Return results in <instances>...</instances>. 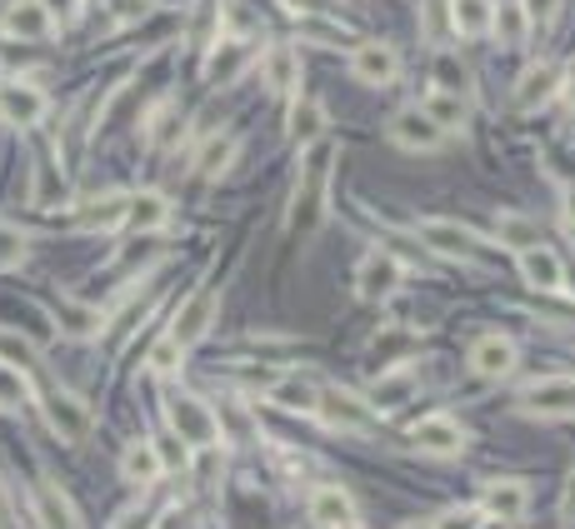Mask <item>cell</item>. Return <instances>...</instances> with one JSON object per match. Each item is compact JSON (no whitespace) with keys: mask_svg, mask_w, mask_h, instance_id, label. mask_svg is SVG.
<instances>
[{"mask_svg":"<svg viewBox=\"0 0 575 529\" xmlns=\"http://www.w3.org/2000/svg\"><path fill=\"white\" fill-rule=\"evenodd\" d=\"M215 425H221V439H225V429H231V439H255V425H251V409L241 405V399H225L221 409H215Z\"/></svg>","mask_w":575,"mask_h":529,"instance_id":"36","label":"cell"},{"mask_svg":"<svg viewBox=\"0 0 575 529\" xmlns=\"http://www.w3.org/2000/svg\"><path fill=\"white\" fill-rule=\"evenodd\" d=\"M261 55V45H251V40H221V45L205 55V80H215V85H231L235 75H241L251 60Z\"/></svg>","mask_w":575,"mask_h":529,"instance_id":"17","label":"cell"},{"mask_svg":"<svg viewBox=\"0 0 575 529\" xmlns=\"http://www.w3.org/2000/svg\"><path fill=\"white\" fill-rule=\"evenodd\" d=\"M41 415L65 445H81V439L91 435V409H85V399L71 395V389H51V395L41 399Z\"/></svg>","mask_w":575,"mask_h":529,"instance_id":"4","label":"cell"},{"mask_svg":"<svg viewBox=\"0 0 575 529\" xmlns=\"http://www.w3.org/2000/svg\"><path fill=\"white\" fill-rule=\"evenodd\" d=\"M351 75L361 80V85H395L401 55H395L391 40H361V45L351 50Z\"/></svg>","mask_w":575,"mask_h":529,"instance_id":"8","label":"cell"},{"mask_svg":"<svg viewBox=\"0 0 575 529\" xmlns=\"http://www.w3.org/2000/svg\"><path fill=\"white\" fill-rule=\"evenodd\" d=\"M411 395H415V369L411 365H391V369H381V375L371 379L365 405H371L375 415H385V409H401Z\"/></svg>","mask_w":575,"mask_h":529,"instance_id":"14","label":"cell"},{"mask_svg":"<svg viewBox=\"0 0 575 529\" xmlns=\"http://www.w3.org/2000/svg\"><path fill=\"white\" fill-rule=\"evenodd\" d=\"M415 110H421V115L431 120L441 135H451V130H465V120H471V100H465V95H451V90H425V100H421Z\"/></svg>","mask_w":575,"mask_h":529,"instance_id":"18","label":"cell"},{"mask_svg":"<svg viewBox=\"0 0 575 529\" xmlns=\"http://www.w3.org/2000/svg\"><path fill=\"white\" fill-rule=\"evenodd\" d=\"M31 505H36V519H41V529H81V519H75V505H71V499H65L56 485H36Z\"/></svg>","mask_w":575,"mask_h":529,"instance_id":"25","label":"cell"},{"mask_svg":"<svg viewBox=\"0 0 575 529\" xmlns=\"http://www.w3.org/2000/svg\"><path fill=\"white\" fill-rule=\"evenodd\" d=\"M26 250H31V245H26L21 230H16L11 220H0V269H16L26 260Z\"/></svg>","mask_w":575,"mask_h":529,"instance_id":"39","label":"cell"},{"mask_svg":"<svg viewBox=\"0 0 575 529\" xmlns=\"http://www.w3.org/2000/svg\"><path fill=\"white\" fill-rule=\"evenodd\" d=\"M36 359V349H31V339H21V335H0V365H11V369H26Z\"/></svg>","mask_w":575,"mask_h":529,"instance_id":"42","label":"cell"},{"mask_svg":"<svg viewBox=\"0 0 575 529\" xmlns=\"http://www.w3.org/2000/svg\"><path fill=\"white\" fill-rule=\"evenodd\" d=\"M491 30L501 35V45H525V30H531V26H525L521 6L511 0V6H501V10L491 16Z\"/></svg>","mask_w":575,"mask_h":529,"instance_id":"38","label":"cell"},{"mask_svg":"<svg viewBox=\"0 0 575 529\" xmlns=\"http://www.w3.org/2000/svg\"><path fill=\"white\" fill-rule=\"evenodd\" d=\"M215 315H221V289L201 285L181 309H175V319H171V329H165V335H171L181 349H191V345H201V339L211 335Z\"/></svg>","mask_w":575,"mask_h":529,"instance_id":"3","label":"cell"},{"mask_svg":"<svg viewBox=\"0 0 575 529\" xmlns=\"http://www.w3.org/2000/svg\"><path fill=\"white\" fill-rule=\"evenodd\" d=\"M561 65H551V60H535L531 70H525L521 80H515V110L521 115H531V110H541V105H551L555 95H561Z\"/></svg>","mask_w":575,"mask_h":529,"instance_id":"11","label":"cell"},{"mask_svg":"<svg viewBox=\"0 0 575 529\" xmlns=\"http://www.w3.org/2000/svg\"><path fill=\"white\" fill-rule=\"evenodd\" d=\"M165 220H171V200H165L161 190L131 195V210H125V225L131 230H165Z\"/></svg>","mask_w":575,"mask_h":529,"instance_id":"30","label":"cell"},{"mask_svg":"<svg viewBox=\"0 0 575 529\" xmlns=\"http://www.w3.org/2000/svg\"><path fill=\"white\" fill-rule=\"evenodd\" d=\"M415 235L425 240V245L435 250V255H445V260H475V235L465 225H455V220H421V225H415Z\"/></svg>","mask_w":575,"mask_h":529,"instance_id":"12","label":"cell"},{"mask_svg":"<svg viewBox=\"0 0 575 529\" xmlns=\"http://www.w3.org/2000/svg\"><path fill=\"white\" fill-rule=\"evenodd\" d=\"M481 529H511L505 519H481Z\"/></svg>","mask_w":575,"mask_h":529,"instance_id":"52","label":"cell"},{"mask_svg":"<svg viewBox=\"0 0 575 529\" xmlns=\"http://www.w3.org/2000/svg\"><path fill=\"white\" fill-rule=\"evenodd\" d=\"M395 289H401V260L385 255V250H371V255L355 265V295H361L365 305H381Z\"/></svg>","mask_w":575,"mask_h":529,"instance_id":"5","label":"cell"},{"mask_svg":"<svg viewBox=\"0 0 575 529\" xmlns=\"http://www.w3.org/2000/svg\"><path fill=\"white\" fill-rule=\"evenodd\" d=\"M275 409H291V415H315L321 409V385L311 375H281L271 389H265Z\"/></svg>","mask_w":575,"mask_h":529,"instance_id":"16","label":"cell"},{"mask_svg":"<svg viewBox=\"0 0 575 529\" xmlns=\"http://www.w3.org/2000/svg\"><path fill=\"white\" fill-rule=\"evenodd\" d=\"M26 375L21 369H11V365H0V405H26Z\"/></svg>","mask_w":575,"mask_h":529,"instance_id":"45","label":"cell"},{"mask_svg":"<svg viewBox=\"0 0 575 529\" xmlns=\"http://www.w3.org/2000/svg\"><path fill=\"white\" fill-rule=\"evenodd\" d=\"M431 529H481V509H471V505H451V509H441L435 515V525Z\"/></svg>","mask_w":575,"mask_h":529,"instance_id":"43","label":"cell"},{"mask_svg":"<svg viewBox=\"0 0 575 529\" xmlns=\"http://www.w3.org/2000/svg\"><path fill=\"white\" fill-rule=\"evenodd\" d=\"M301 30H305V35H315L321 45H335V40H345L341 26H331V20H315V16H301Z\"/></svg>","mask_w":575,"mask_h":529,"instance_id":"48","label":"cell"},{"mask_svg":"<svg viewBox=\"0 0 575 529\" xmlns=\"http://www.w3.org/2000/svg\"><path fill=\"white\" fill-rule=\"evenodd\" d=\"M565 519L575 525V475H571V485H565Z\"/></svg>","mask_w":575,"mask_h":529,"instance_id":"49","label":"cell"},{"mask_svg":"<svg viewBox=\"0 0 575 529\" xmlns=\"http://www.w3.org/2000/svg\"><path fill=\"white\" fill-rule=\"evenodd\" d=\"M421 26H425V40L445 50V40L455 35L451 30V6H445V0H421Z\"/></svg>","mask_w":575,"mask_h":529,"instance_id":"35","label":"cell"},{"mask_svg":"<svg viewBox=\"0 0 575 529\" xmlns=\"http://www.w3.org/2000/svg\"><path fill=\"white\" fill-rule=\"evenodd\" d=\"M121 475L131 479V485H155V479L165 475V465H161V455H155V445L151 439H131L125 445V455H121Z\"/></svg>","mask_w":575,"mask_h":529,"instance_id":"27","label":"cell"},{"mask_svg":"<svg viewBox=\"0 0 575 529\" xmlns=\"http://www.w3.org/2000/svg\"><path fill=\"white\" fill-rule=\"evenodd\" d=\"M525 415L541 419H575V379H541L525 389Z\"/></svg>","mask_w":575,"mask_h":529,"instance_id":"13","label":"cell"},{"mask_svg":"<svg viewBox=\"0 0 575 529\" xmlns=\"http://www.w3.org/2000/svg\"><path fill=\"white\" fill-rule=\"evenodd\" d=\"M56 325L71 339H95L105 329V309L101 305H75V299H61L56 305Z\"/></svg>","mask_w":575,"mask_h":529,"instance_id":"23","label":"cell"},{"mask_svg":"<svg viewBox=\"0 0 575 529\" xmlns=\"http://www.w3.org/2000/svg\"><path fill=\"white\" fill-rule=\"evenodd\" d=\"M331 175H335V145L331 140H315L311 155L301 165V180H295V200L291 215H285V230L295 240H311L325 220V195H331Z\"/></svg>","mask_w":575,"mask_h":529,"instance_id":"1","label":"cell"},{"mask_svg":"<svg viewBox=\"0 0 575 529\" xmlns=\"http://www.w3.org/2000/svg\"><path fill=\"white\" fill-rule=\"evenodd\" d=\"M31 200H36V205H41V210H56V205H65V200H71V180L61 175V165H56L51 155H41V160H36Z\"/></svg>","mask_w":575,"mask_h":529,"instance_id":"26","label":"cell"},{"mask_svg":"<svg viewBox=\"0 0 575 529\" xmlns=\"http://www.w3.org/2000/svg\"><path fill=\"white\" fill-rule=\"evenodd\" d=\"M545 170H551V175H555V180H561V185H565V190H571V185H575V150L555 145V150H551V155H545Z\"/></svg>","mask_w":575,"mask_h":529,"instance_id":"47","label":"cell"},{"mask_svg":"<svg viewBox=\"0 0 575 529\" xmlns=\"http://www.w3.org/2000/svg\"><path fill=\"white\" fill-rule=\"evenodd\" d=\"M525 505H531V495H525L521 479H491V489H485V515L491 519L515 525V519L525 515Z\"/></svg>","mask_w":575,"mask_h":529,"instance_id":"24","label":"cell"},{"mask_svg":"<svg viewBox=\"0 0 575 529\" xmlns=\"http://www.w3.org/2000/svg\"><path fill=\"white\" fill-rule=\"evenodd\" d=\"M465 439L471 435H465L451 415H425L421 425L411 429V445L421 449V455H431V459H455L465 449Z\"/></svg>","mask_w":575,"mask_h":529,"instance_id":"9","label":"cell"},{"mask_svg":"<svg viewBox=\"0 0 575 529\" xmlns=\"http://www.w3.org/2000/svg\"><path fill=\"white\" fill-rule=\"evenodd\" d=\"M411 345H415V335H411V329H401V325H391L385 335H375V339H371L375 355H385V369H391V365H405Z\"/></svg>","mask_w":575,"mask_h":529,"instance_id":"37","label":"cell"},{"mask_svg":"<svg viewBox=\"0 0 575 529\" xmlns=\"http://www.w3.org/2000/svg\"><path fill=\"white\" fill-rule=\"evenodd\" d=\"M165 415H171V429H175V439H181L185 449H215L221 425H215V409L205 405V399L175 389V395H165Z\"/></svg>","mask_w":575,"mask_h":529,"instance_id":"2","label":"cell"},{"mask_svg":"<svg viewBox=\"0 0 575 529\" xmlns=\"http://www.w3.org/2000/svg\"><path fill=\"white\" fill-rule=\"evenodd\" d=\"M391 140H395L401 150H415V155H421V150H435V145H441L445 135L421 115V110L411 105V110H395V115H391Z\"/></svg>","mask_w":575,"mask_h":529,"instance_id":"19","label":"cell"},{"mask_svg":"<svg viewBox=\"0 0 575 529\" xmlns=\"http://www.w3.org/2000/svg\"><path fill=\"white\" fill-rule=\"evenodd\" d=\"M11 525V505H6V489H0V529Z\"/></svg>","mask_w":575,"mask_h":529,"instance_id":"50","label":"cell"},{"mask_svg":"<svg viewBox=\"0 0 575 529\" xmlns=\"http://www.w3.org/2000/svg\"><path fill=\"white\" fill-rule=\"evenodd\" d=\"M311 519H315V525H325V529H341L345 519H355L351 495H345L341 485H321L311 495Z\"/></svg>","mask_w":575,"mask_h":529,"instance_id":"28","label":"cell"},{"mask_svg":"<svg viewBox=\"0 0 575 529\" xmlns=\"http://www.w3.org/2000/svg\"><path fill=\"white\" fill-rule=\"evenodd\" d=\"M561 90H565V105H571V110H575V75H571V80H565V85H561Z\"/></svg>","mask_w":575,"mask_h":529,"instance_id":"51","label":"cell"},{"mask_svg":"<svg viewBox=\"0 0 575 529\" xmlns=\"http://www.w3.org/2000/svg\"><path fill=\"white\" fill-rule=\"evenodd\" d=\"M465 80H471V75H465V65H455V60L441 50V55H435V90H451V95H465Z\"/></svg>","mask_w":575,"mask_h":529,"instance_id":"41","label":"cell"},{"mask_svg":"<svg viewBox=\"0 0 575 529\" xmlns=\"http://www.w3.org/2000/svg\"><path fill=\"white\" fill-rule=\"evenodd\" d=\"M56 30V16L46 0H11L0 10V35L11 40H46Z\"/></svg>","mask_w":575,"mask_h":529,"instance_id":"10","label":"cell"},{"mask_svg":"<svg viewBox=\"0 0 575 529\" xmlns=\"http://www.w3.org/2000/svg\"><path fill=\"white\" fill-rule=\"evenodd\" d=\"M495 235H501V245H511L515 255H525V250L545 245L541 225H535L531 215H515V210H501V215H495Z\"/></svg>","mask_w":575,"mask_h":529,"instance_id":"29","label":"cell"},{"mask_svg":"<svg viewBox=\"0 0 575 529\" xmlns=\"http://www.w3.org/2000/svg\"><path fill=\"white\" fill-rule=\"evenodd\" d=\"M521 6V16H525V26H551L555 16H561V0H515Z\"/></svg>","mask_w":575,"mask_h":529,"instance_id":"46","label":"cell"},{"mask_svg":"<svg viewBox=\"0 0 575 529\" xmlns=\"http://www.w3.org/2000/svg\"><path fill=\"white\" fill-rule=\"evenodd\" d=\"M321 130H325L321 100H305V105L291 110V140H295V145H315V140H321Z\"/></svg>","mask_w":575,"mask_h":529,"instance_id":"34","label":"cell"},{"mask_svg":"<svg viewBox=\"0 0 575 529\" xmlns=\"http://www.w3.org/2000/svg\"><path fill=\"white\" fill-rule=\"evenodd\" d=\"M125 210H131V195L111 190V195L85 200L81 215H75V225H81V230H121L125 225Z\"/></svg>","mask_w":575,"mask_h":529,"instance_id":"22","label":"cell"},{"mask_svg":"<svg viewBox=\"0 0 575 529\" xmlns=\"http://www.w3.org/2000/svg\"><path fill=\"white\" fill-rule=\"evenodd\" d=\"M401 529H431V525H401Z\"/></svg>","mask_w":575,"mask_h":529,"instance_id":"54","label":"cell"},{"mask_svg":"<svg viewBox=\"0 0 575 529\" xmlns=\"http://www.w3.org/2000/svg\"><path fill=\"white\" fill-rule=\"evenodd\" d=\"M471 369L481 379H505L515 375V339L511 335H485L471 345Z\"/></svg>","mask_w":575,"mask_h":529,"instance_id":"15","label":"cell"},{"mask_svg":"<svg viewBox=\"0 0 575 529\" xmlns=\"http://www.w3.org/2000/svg\"><path fill=\"white\" fill-rule=\"evenodd\" d=\"M261 65H265V85H271L275 95H291L295 80H301V55H295L285 40H275V45L261 50Z\"/></svg>","mask_w":575,"mask_h":529,"instance_id":"21","label":"cell"},{"mask_svg":"<svg viewBox=\"0 0 575 529\" xmlns=\"http://www.w3.org/2000/svg\"><path fill=\"white\" fill-rule=\"evenodd\" d=\"M181 355H185V349L175 345L171 335H161V339H155V349H151V369H155V375H171V369H181Z\"/></svg>","mask_w":575,"mask_h":529,"instance_id":"44","label":"cell"},{"mask_svg":"<svg viewBox=\"0 0 575 529\" xmlns=\"http://www.w3.org/2000/svg\"><path fill=\"white\" fill-rule=\"evenodd\" d=\"M315 415L331 429H351V435H371L375 429V409L361 395H351V389H321V409Z\"/></svg>","mask_w":575,"mask_h":529,"instance_id":"7","label":"cell"},{"mask_svg":"<svg viewBox=\"0 0 575 529\" xmlns=\"http://www.w3.org/2000/svg\"><path fill=\"white\" fill-rule=\"evenodd\" d=\"M46 90L36 85V80H0V120L6 125H21L31 130L36 120H46Z\"/></svg>","mask_w":575,"mask_h":529,"instance_id":"6","label":"cell"},{"mask_svg":"<svg viewBox=\"0 0 575 529\" xmlns=\"http://www.w3.org/2000/svg\"><path fill=\"white\" fill-rule=\"evenodd\" d=\"M145 10H151V0H105V26H111V30L135 26Z\"/></svg>","mask_w":575,"mask_h":529,"instance_id":"40","label":"cell"},{"mask_svg":"<svg viewBox=\"0 0 575 529\" xmlns=\"http://www.w3.org/2000/svg\"><path fill=\"white\" fill-rule=\"evenodd\" d=\"M341 529H365V525H361V519H345V525H341Z\"/></svg>","mask_w":575,"mask_h":529,"instance_id":"53","label":"cell"},{"mask_svg":"<svg viewBox=\"0 0 575 529\" xmlns=\"http://www.w3.org/2000/svg\"><path fill=\"white\" fill-rule=\"evenodd\" d=\"M521 275H525V285L545 289V295H555V289H565V265H561V255H555L551 245L525 250V255H521Z\"/></svg>","mask_w":575,"mask_h":529,"instance_id":"20","label":"cell"},{"mask_svg":"<svg viewBox=\"0 0 575 529\" xmlns=\"http://www.w3.org/2000/svg\"><path fill=\"white\" fill-rule=\"evenodd\" d=\"M235 155H241V135H215V140H205L201 160H195V175H201V180H221L225 170H231Z\"/></svg>","mask_w":575,"mask_h":529,"instance_id":"31","label":"cell"},{"mask_svg":"<svg viewBox=\"0 0 575 529\" xmlns=\"http://www.w3.org/2000/svg\"><path fill=\"white\" fill-rule=\"evenodd\" d=\"M445 6H451L455 35H485V30H491V16H495L491 0H445Z\"/></svg>","mask_w":575,"mask_h":529,"instance_id":"32","label":"cell"},{"mask_svg":"<svg viewBox=\"0 0 575 529\" xmlns=\"http://www.w3.org/2000/svg\"><path fill=\"white\" fill-rule=\"evenodd\" d=\"M191 40H195V50L201 55H211L215 45H221V0H201V10H195V20H191Z\"/></svg>","mask_w":575,"mask_h":529,"instance_id":"33","label":"cell"}]
</instances>
